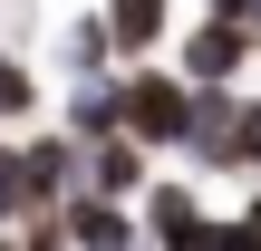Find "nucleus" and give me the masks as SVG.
Wrapping results in <instances>:
<instances>
[{
	"mask_svg": "<svg viewBox=\"0 0 261 251\" xmlns=\"http://www.w3.org/2000/svg\"><path fill=\"white\" fill-rule=\"evenodd\" d=\"M97 193H145V135H136V126L107 135V155H97Z\"/></svg>",
	"mask_w": 261,
	"mask_h": 251,
	"instance_id": "39448f33",
	"label": "nucleus"
},
{
	"mask_svg": "<svg viewBox=\"0 0 261 251\" xmlns=\"http://www.w3.org/2000/svg\"><path fill=\"white\" fill-rule=\"evenodd\" d=\"M19 174H29V203H48V213H58V193H68V174H77V155L39 135V145H19Z\"/></svg>",
	"mask_w": 261,
	"mask_h": 251,
	"instance_id": "20e7f679",
	"label": "nucleus"
},
{
	"mask_svg": "<svg viewBox=\"0 0 261 251\" xmlns=\"http://www.w3.org/2000/svg\"><path fill=\"white\" fill-rule=\"evenodd\" d=\"M107 39L136 58V48H155L165 39V0H107Z\"/></svg>",
	"mask_w": 261,
	"mask_h": 251,
	"instance_id": "0eeeda50",
	"label": "nucleus"
},
{
	"mask_svg": "<svg viewBox=\"0 0 261 251\" xmlns=\"http://www.w3.org/2000/svg\"><path fill=\"white\" fill-rule=\"evenodd\" d=\"M145 232H165V242H213V222H203V203H194L184 184H145Z\"/></svg>",
	"mask_w": 261,
	"mask_h": 251,
	"instance_id": "7ed1b4c3",
	"label": "nucleus"
},
{
	"mask_svg": "<svg viewBox=\"0 0 261 251\" xmlns=\"http://www.w3.org/2000/svg\"><path fill=\"white\" fill-rule=\"evenodd\" d=\"M19 203H29V174H19V155L0 145V213H19Z\"/></svg>",
	"mask_w": 261,
	"mask_h": 251,
	"instance_id": "6e6552de",
	"label": "nucleus"
},
{
	"mask_svg": "<svg viewBox=\"0 0 261 251\" xmlns=\"http://www.w3.org/2000/svg\"><path fill=\"white\" fill-rule=\"evenodd\" d=\"M252 19H261V0H252Z\"/></svg>",
	"mask_w": 261,
	"mask_h": 251,
	"instance_id": "9b49d317",
	"label": "nucleus"
},
{
	"mask_svg": "<svg viewBox=\"0 0 261 251\" xmlns=\"http://www.w3.org/2000/svg\"><path fill=\"white\" fill-rule=\"evenodd\" d=\"M242 232H252V242H261V203H252V213H242Z\"/></svg>",
	"mask_w": 261,
	"mask_h": 251,
	"instance_id": "9d476101",
	"label": "nucleus"
},
{
	"mask_svg": "<svg viewBox=\"0 0 261 251\" xmlns=\"http://www.w3.org/2000/svg\"><path fill=\"white\" fill-rule=\"evenodd\" d=\"M0 116H29V77H19L10 58H0Z\"/></svg>",
	"mask_w": 261,
	"mask_h": 251,
	"instance_id": "1a4fd4ad",
	"label": "nucleus"
},
{
	"mask_svg": "<svg viewBox=\"0 0 261 251\" xmlns=\"http://www.w3.org/2000/svg\"><path fill=\"white\" fill-rule=\"evenodd\" d=\"M126 232H136L126 203H68L58 213V242H126Z\"/></svg>",
	"mask_w": 261,
	"mask_h": 251,
	"instance_id": "423d86ee",
	"label": "nucleus"
},
{
	"mask_svg": "<svg viewBox=\"0 0 261 251\" xmlns=\"http://www.w3.org/2000/svg\"><path fill=\"white\" fill-rule=\"evenodd\" d=\"M242 48H252V39H242V19L223 10V19H203V29L184 39V77H203V87H213V77H232V68H242Z\"/></svg>",
	"mask_w": 261,
	"mask_h": 251,
	"instance_id": "f03ea898",
	"label": "nucleus"
},
{
	"mask_svg": "<svg viewBox=\"0 0 261 251\" xmlns=\"http://www.w3.org/2000/svg\"><path fill=\"white\" fill-rule=\"evenodd\" d=\"M194 87L184 77H165V68H136L126 87H116V126H136L145 145H194Z\"/></svg>",
	"mask_w": 261,
	"mask_h": 251,
	"instance_id": "f257e3e1",
	"label": "nucleus"
}]
</instances>
